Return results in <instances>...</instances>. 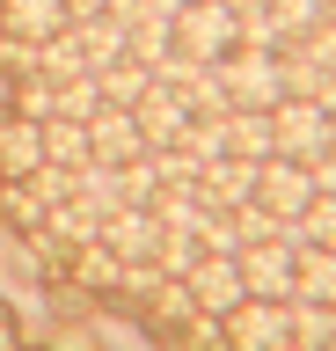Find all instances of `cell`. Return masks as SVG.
Wrapping results in <instances>:
<instances>
[{
    "instance_id": "obj_12",
    "label": "cell",
    "mask_w": 336,
    "mask_h": 351,
    "mask_svg": "<svg viewBox=\"0 0 336 351\" xmlns=\"http://www.w3.org/2000/svg\"><path fill=\"white\" fill-rule=\"evenodd\" d=\"M66 0H0V37L8 44H44L66 29Z\"/></svg>"
},
{
    "instance_id": "obj_19",
    "label": "cell",
    "mask_w": 336,
    "mask_h": 351,
    "mask_svg": "<svg viewBox=\"0 0 336 351\" xmlns=\"http://www.w3.org/2000/svg\"><path fill=\"white\" fill-rule=\"evenodd\" d=\"M227 154L270 161V110H227Z\"/></svg>"
},
{
    "instance_id": "obj_7",
    "label": "cell",
    "mask_w": 336,
    "mask_h": 351,
    "mask_svg": "<svg viewBox=\"0 0 336 351\" xmlns=\"http://www.w3.org/2000/svg\"><path fill=\"white\" fill-rule=\"evenodd\" d=\"M183 285H190L198 315H212V322H220V315H234V307L248 300V285H242V263H234V256H198Z\"/></svg>"
},
{
    "instance_id": "obj_10",
    "label": "cell",
    "mask_w": 336,
    "mask_h": 351,
    "mask_svg": "<svg viewBox=\"0 0 336 351\" xmlns=\"http://www.w3.org/2000/svg\"><path fill=\"white\" fill-rule=\"evenodd\" d=\"M88 161H103V169L146 161V139H139L132 110H95V117H88Z\"/></svg>"
},
{
    "instance_id": "obj_28",
    "label": "cell",
    "mask_w": 336,
    "mask_h": 351,
    "mask_svg": "<svg viewBox=\"0 0 336 351\" xmlns=\"http://www.w3.org/2000/svg\"><path fill=\"white\" fill-rule=\"evenodd\" d=\"M314 103H322V110L336 117V73H322V95H314Z\"/></svg>"
},
{
    "instance_id": "obj_17",
    "label": "cell",
    "mask_w": 336,
    "mask_h": 351,
    "mask_svg": "<svg viewBox=\"0 0 336 351\" xmlns=\"http://www.w3.org/2000/svg\"><path fill=\"white\" fill-rule=\"evenodd\" d=\"M81 29V44H88V66H117V59H132V29L117 15H88V22H73Z\"/></svg>"
},
{
    "instance_id": "obj_11",
    "label": "cell",
    "mask_w": 336,
    "mask_h": 351,
    "mask_svg": "<svg viewBox=\"0 0 336 351\" xmlns=\"http://www.w3.org/2000/svg\"><path fill=\"white\" fill-rule=\"evenodd\" d=\"M256 169H263V161H242V154H220V161H205V169H198V197H205V213H234V205H248V197H256Z\"/></svg>"
},
{
    "instance_id": "obj_30",
    "label": "cell",
    "mask_w": 336,
    "mask_h": 351,
    "mask_svg": "<svg viewBox=\"0 0 336 351\" xmlns=\"http://www.w3.org/2000/svg\"><path fill=\"white\" fill-rule=\"evenodd\" d=\"M329 351H336V344H329Z\"/></svg>"
},
{
    "instance_id": "obj_24",
    "label": "cell",
    "mask_w": 336,
    "mask_h": 351,
    "mask_svg": "<svg viewBox=\"0 0 336 351\" xmlns=\"http://www.w3.org/2000/svg\"><path fill=\"white\" fill-rule=\"evenodd\" d=\"M300 51H307L322 73H336V22H314V29H300Z\"/></svg>"
},
{
    "instance_id": "obj_14",
    "label": "cell",
    "mask_w": 336,
    "mask_h": 351,
    "mask_svg": "<svg viewBox=\"0 0 336 351\" xmlns=\"http://www.w3.org/2000/svg\"><path fill=\"white\" fill-rule=\"evenodd\" d=\"M292 300L336 307V249H314V241H300V249H292Z\"/></svg>"
},
{
    "instance_id": "obj_16",
    "label": "cell",
    "mask_w": 336,
    "mask_h": 351,
    "mask_svg": "<svg viewBox=\"0 0 336 351\" xmlns=\"http://www.w3.org/2000/svg\"><path fill=\"white\" fill-rule=\"evenodd\" d=\"M285 322H292V351L336 344V307H322V300H285Z\"/></svg>"
},
{
    "instance_id": "obj_20",
    "label": "cell",
    "mask_w": 336,
    "mask_h": 351,
    "mask_svg": "<svg viewBox=\"0 0 336 351\" xmlns=\"http://www.w3.org/2000/svg\"><path fill=\"white\" fill-rule=\"evenodd\" d=\"M15 117H29V125L59 117V81H44V73H23V88H15Z\"/></svg>"
},
{
    "instance_id": "obj_26",
    "label": "cell",
    "mask_w": 336,
    "mask_h": 351,
    "mask_svg": "<svg viewBox=\"0 0 336 351\" xmlns=\"http://www.w3.org/2000/svg\"><path fill=\"white\" fill-rule=\"evenodd\" d=\"M314 191H336V147L322 154V161H314Z\"/></svg>"
},
{
    "instance_id": "obj_2",
    "label": "cell",
    "mask_w": 336,
    "mask_h": 351,
    "mask_svg": "<svg viewBox=\"0 0 336 351\" xmlns=\"http://www.w3.org/2000/svg\"><path fill=\"white\" fill-rule=\"evenodd\" d=\"M234 44H242V22L227 0H183L176 8V51H190L198 66H220Z\"/></svg>"
},
{
    "instance_id": "obj_9",
    "label": "cell",
    "mask_w": 336,
    "mask_h": 351,
    "mask_svg": "<svg viewBox=\"0 0 336 351\" xmlns=\"http://www.w3.org/2000/svg\"><path fill=\"white\" fill-rule=\"evenodd\" d=\"M103 249H110L117 263H154V249H161V219L146 213V205H117L110 219H103Z\"/></svg>"
},
{
    "instance_id": "obj_25",
    "label": "cell",
    "mask_w": 336,
    "mask_h": 351,
    "mask_svg": "<svg viewBox=\"0 0 336 351\" xmlns=\"http://www.w3.org/2000/svg\"><path fill=\"white\" fill-rule=\"evenodd\" d=\"M270 15L300 37V29H314V22H322V0H270Z\"/></svg>"
},
{
    "instance_id": "obj_29",
    "label": "cell",
    "mask_w": 336,
    "mask_h": 351,
    "mask_svg": "<svg viewBox=\"0 0 336 351\" xmlns=\"http://www.w3.org/2000/svg\"><path fill=\"white\" fill-rule=\"evenodd\" d=\"M322 22H336V0H322Z\"/></svg>"
},
{
    "instance_id": "obj_13",
    "label": "cell",
    "mask_w": 336,
    "mask_h": 351,
    "mask_svg": "<svg viewBox=\"0 0 336 351\" xmlns=\"http://www.w3.org/2000/svg\"><path fill=\"white\" fill-rule=\"evenodd\" d=\"M44 169V125H29V117H0V176L8 183H23V176Z\"/></svg>"
},
{
    "instance_id": "obj_22",
    "label": "cell",
    "mask_w": 336,
    "mask_h": 351,
    "mask_svg": "<svg viewBox=\"0 0 336 351\" xmlns=\"http://www.w3.org/2000/svg\"><path fill=\"white\" fill-rule=\"evenodd\" d=\"M205 249H198V234H161V249H154V271L161 278H190V263H198Z\"/></svg>"
},
{
    "instance_id": "obj_6",
    "label": "cell",
    "mask_w": 336,
    "mask_h": 351,
    "mask_svg": "<svg viewBox=\"0 0 336 351\" xmlns=\"http://www.w3.org/2000/svg\"><path fill=\"white\" fill-rule=\"evenodd\" d=\"M132 125H139V139H146V154L154 147H183V132H190V103H183V88H146L132 103Z\"/></svg>"
},
{
    "instance_id": "obj_4",
    "label": "cell",
    "mask_w": 336,
    "mask_h": 351,
    "mask_svg": "<svg viewBox=\"0 0 336 351\" xmlns=\"http://www.w3.org/2000/svg\"><path fill=\"white\" fill-rule=\"evenodd\" d=\"M220 337H227V351H285L292 344L285 300H242L234 315H220Z\"/></svg>"
},
{
    "instance_id": "obj_18",
    "label": "cell",
    "mask_w": 336,
    "mask_h": 351,
    "mask_svg": "<svg viewBox=\"0 0 336 351\" xmlns=\"http://www.w3.org/2000/svg\"><path fill=\"white\" fill-rule=\"evenodd\" d=\"M44 161L51 169H88V125L81 117H44Z\"/></svg>"
},
{
    "instance_id": "obj_23",
    "label": "cell",
    "mask_w": 336,
    "mask_h": 351,
    "mask_svg": "<svg viewBox=\"0 0 336 351\" xmlns=\"http://www.w3.org/2000/svg\"><path fill=\"white\" fill-rule=\"evenodd\" d=\"M95 110H103V88H95V73H73V81H59V117H81V125H88Z\"/></svg>"
},
{
    "instance_id": "obj_15",
    "label": "cell",
    "mask_w": 336,
    "mask_h": 351,
    "mask_svg": "<svg viewBox=\"0 0 336 351\" xmlns=\"http://www.w3.org/2000/svg\"><path fill=\"white\" fill-rule=\"evenodd\" d=\"M95 88H103V110H132L146 88H154V66L139 59H117V66H95Z\"/></svg>"
},
{
    "instance_id": "obj_21",
    "label": "cell",
    "mask_w": 336,
    "mask_h": 351,
    "mask_svg": "<svg viewBox=\"0 0 336 351\" xmlns=\"http://www.w3.org/2000/svg\"><path fill=\"white\" fill-rule=\"evenodd\" d=\"M300 241H314V249H336V191H314V205L300 213Z\"/></svg>"
},
{
    "instance_id": "obj_1",
    "label": "cell",
    "mask_w": 336,
    "mask_h": 351,
    "mask_svg": "<svg viewBox=\"0 0 336 351\" xmlns=\"http://www.w3.org/2000/svg\"><path fill=\"white\" fill-rule=\"evenodd\" d=\"M336 147V117L322 103H278L270 110V154H285V161H300V169H314L322 154Z\"/></svg>"
},
{
    "instance_id": "obj_27",
    "label": "cell",
    "mask_w": 336,
    "mask_h": 351,
    "mask_svg": "<svg viewBox=\"0 0 336 351\" xmlns=\"http://www.w3.org/2000/svg\"><path fill=\"white\" fill-rule=\"evenodd\" d=\"M103 8H110V0H66V15H73V22H88V15H103Z\"/></svg>"
},
{
    "instance_id": "obj_8",
    "label": "cell",
    "mask_w": 336,
    "mask_h": 351,
    "mask_svg": "<svg viewBox=\"0 0 336 351\" xmlns=\"http://www.w3.org/2000/svg\"><path fill=\"white\" fill-rule=\"evenodd\" d=\"M234 263H242L248 300H292V241H248Z\"/></svg>"
},
{
    "instance_id": "obj_5",
    "label": "cell",
    "mask_w": 336,
    "mask_h": 351,
    "mask_svg": "<svg viewBox=\"0 0 336 351\" xmlns=\"http://www.w3.org/2000/svg\"><path fill=\"white\" fill-rule=\"evenodd\" d=\"M256 205H263L270 219H300L314 205V169H300V161H285V154H270L263 169H256Z\"/></svg>"
},
{
    "instance_id": "obj_3",
    "label": "cell",
    "mask_w": 336,
    "mask_h": 351,
    "mask_svg": "<svg viewBox=\"0 0 336 351\" xmlns=\"http://www.w3.org/2000/svg\"><path fill=\"white\" fill-rule=\"evenodd\" d=\"M220 88L234 110H278L285 103V81H278V51H256V44H234L220 59Z\"/></svg>"
}]
</instances>
